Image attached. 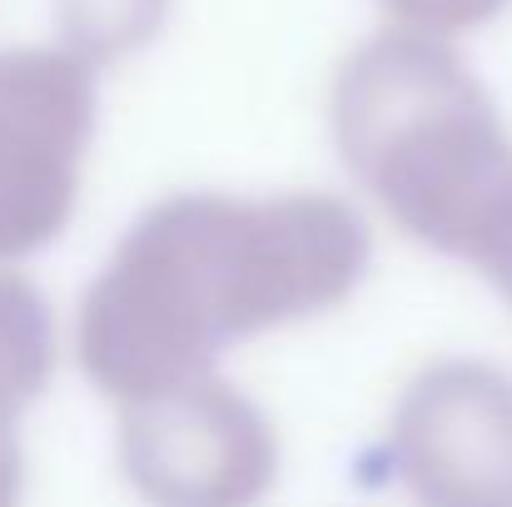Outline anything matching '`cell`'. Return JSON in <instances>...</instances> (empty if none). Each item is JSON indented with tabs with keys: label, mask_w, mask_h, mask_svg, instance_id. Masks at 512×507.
Here are the masks:
<instances>
[{
	"label": "cell",
	"mask_w": 512,
	"mask_h": 507,
	"mask_svg": "<svg viewBox=\"0 0 512 507\" xmlns=\"http://www.w3.org/2000/svg\"><path fill=\"white\" fill-rule=\"evenodd\" d=\"M165 5L170 0H60V15H65L70 50L100 65L125 50H140L160 30Z\"/></svg>",
	"instance_id": "cell-7"
},
{
	"label": "cell",
	"mask_w": 512,
	"mask_h": 507,
	"mask_svg": "<svg viewBox=\"0 0 512 507\" xmlns=\"http://www.w3.org/2000/svg\"><path fill=\"white\" fill-rule=\"evenodd\" d=\"M368 229L334 194H170L135 219L80 299L75 348L120 408L214 373L229 343L339 309Z\"/></svg>",
	"instance_id": "cell-1"
},
{
	"label": "cell",
	"mask_w": 512,
	"mask_h": 507,
	"mask_svg": "<svg viewBox=\"0 0 512 507\" xmlns=\"http://www.w3.org/2000/svg\"><path fill=\"white\" fill-rule=\"evenodd\" d=\"M483 274H488V279H493V284L503 289V299L512 304V239L503 244V254H498V259H493V264H488Z\"/></svg>",
	"instance_id": "cell-9"
},
{
	"label": "cell",
	"mask_w": 512,
	"mask_h": 507,
	"mask_svg": "<svg viewBox=\"0 0 512 507\" xmlns=\"http://www.w3.org/2000/svg\"><path fill=\"white\" fill-rule=\"evenodd\" d=\"M388 463L418 507H512V378L478 358L413 373L388 418Z\"/></svg>",
	"instance_id": "cell-5"
},
{
	"label": "cell",
	"mask_w": 512,
	"mask_h": 507,
	"mask_svg": "<svg viewBox=\"0 0 512 507\" xmlns=\"http://www.w3.org/2000/svg\"><path fill=\"white\" fill-rule=\"evenodd\" d=\"M90 140L95 65L70 45L0 50V269L65 234Z\"/></svg>",
	"instance_id": "cell-3"
},
{
	"label": "cell",
	"mask_w": 512,
	"mask_h": 507,
	"mask_svg": "<svg viewBox=\"0 0 512 507\" xmlns=\"http://www.w3.org/2000/svg\"><path fill=\"white\" fill-rule=\"evenodd\" d=\"M55 368V324L45 299L10 269H0V507L25 498L20 418L45 393Z\"/></svg>",
	"instance_id": "cell-6"
},
{
	"label": "cell",
	"mask_w": 512,
	"mask_h": 507,
	"mask_svg": "<svg viewBox=\"0 0 512 507\" xmlns=\"http://www.w3.org/2000/svg\"><path fill=\"white\" fill-rule=\"evenodd\" d=\"M388 10V20L398 30H418V35H438L453 40L463 30H478L488 20H498L512 0H378Z\"/></svg>",
	"instance_id": "cell-8"
},
{
	"label": "cell",
	"mask_w": 512,
	"mask_h": 507,
	"mask_svg": "<svg viewBox=\"0 0 512 507\" xmlns=\"http://www.w3.org/2000/svg\"><path fill=\"white\" fill-rule=\"evenodd\" d=\"M348 174L418 244L488 269L512 239V135L468 60L418 30L363 40L334 75Z\"/></svg>",
	"instance_id": "cell-2"
},
{
	"label": "cell",
	"mask_w": 512,
	"mask_h": 507,
	"mask_svg": "<svg viewBox=\"0 0 512 507\" xmlns=\"http://www.w3.org/2000/svg\"><path fill=\"white\" fill-rule=\"evenodd\" d=\"M120 468L150 507H259L279 478L269 413L204 373L120 408Z\"/></svg>",
	"instance_id": "cell-4"
}]
</instances>
